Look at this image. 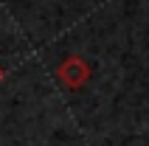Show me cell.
Listing matches in <instances>:
<instances>
[{
    "label": "cell",
    "instance_id": "7a4b0ae2",
    "mask_svg": "<svg viewBox=\"0 0 149 146\" xmlns=\"http://www.w3.org/2000/svg\"><path fill=\"white\" fill-rule=\"evenodd\" d=\"M6 79V70H3V65H0V81Z\"/></svg>",
    "mask_w": 149,
    "mask_h": 146
},
{
    "label": "cell",
    "instance_id": "6da1fadb",
    "mask_svg": "<svg viewBox=\"0 0 149 146\" xmlns=\"http://www.w3.org/2000/svg\"><path fill=\"white\" fill-rule=\"evenodd\" d=\"M56 79H59V84L62 87H68V90H79L82 84H87V79H90V65L84 62L79 54H70V56H65L62 62L56 65Z\"/></svg>",
    "mask_w": 149,
    "mask_h": 146
}]
</instances>
